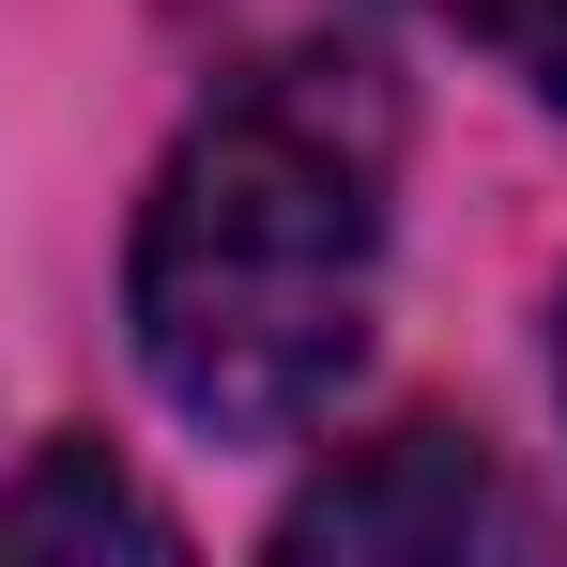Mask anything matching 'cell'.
I'll use <instances>...</instances> for the list:
<instances>
[{"instance_id":"1","label":"cell","mask_w":567,"mask_h":567,"mask_svg":"<svg viewBox=\"0 0 567 567\" xmlns=\"http://www.w3.org/2000/svg\"><path fill=\"white\" fill-rule=\"evenodd\" d=\"M383 199H399V93L353 47L246 62L169 138L123 246V322L154 399L215 445H291L369 369Z\"/></svg>"},{"instance_id":"2","label":"cell","mask_w":567,"mask_h":567,"mask_svg":"<svg viewBox=\"0 0 567 567\" xmlns=\"http://www.w3.org/2000/svg\"><path fill=\"white\" fill-rule=\"evenodd\" d=\"M277 553H338V567H491L506 553L522 567V553H553V522L475 430H383L322 491L277 506Z\"/></svg>"},{"instance_id":"3","label":"cell","mask_w":567,"mask_h":567,"mask_svg":"<svg viewBox=\"0 0 567 567\" xmlns=\"http://www.w3.org/2000/svg\"><path fill=\"white\" fill-rule=\"evenodd\" d=\"M185 553V522L138 491V475H107L93 445H47V461L0 491V553Z\"/></svg>"},{"instance_id":"4","label":"cell","mask_w":567,"mask_h":567,"mask_svg":"<svg viewBox=\"0 0 567 567\" xmlns=\"http://www.w3.org/2000/svg\"><path fill=\"white\" fill-rule=\"evenodd\" d=\"M430 16H445L461 47H491L522 93H553V107H567V0H430Z\"/></svg>"},{"instance_id":"5","label":"cell","mask_w":567,"mask_h":567,"mask_svg":"<svg viewBox=\"0 0 567 567\" xmlns=\"http://www.w3.org/2000/svg\"><path fill=\"white\" fill-rule=\"evenodd\" d=\"M553 369H567V353H553Z\"/></svg>"}]
</instances>
